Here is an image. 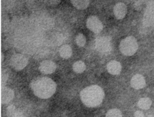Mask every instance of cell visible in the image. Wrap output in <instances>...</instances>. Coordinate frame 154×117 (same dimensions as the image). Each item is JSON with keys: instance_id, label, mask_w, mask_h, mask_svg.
<instances>
[{"instance_id": "cell-1", "label": "cell", "mask_w": 154, "mask_h": 117, "mask_svg": "<svg viewBox=\"0 0 154 117\" xmlns=\"http://www.w3.org/2000/svg\"><path fill=\"white\" fill-rule=\"evenodd\" d=\"M29 86L34 95L43 99L51 97L57 88L55 82L48 77L35 78L31 81Z\"/></svg>"}, {"instance_id": "cell-2", "label": "cell", "mask_w": 154, "mask_h": 117, "mask_svg": "<svg viewBox=\"0 0 154 117\" xmlns=\"http://www.w3.org/2000/svg\"><path fill=\"white\" fill-rule=\"evenodd\" d=\"M80 97L85 105L88 107H96L102 103L104 92L100 87L91 85L81 91Z\"/></svg>"}, {"instance_id": "cell-3", "label": "cell", "mask_w": 154, "mask_h": 117, "mask_svg": "<svg viewBox=\"0 0 154 117\" xmlns=\"http://www.w3.org/2000/svg\"><path fill=\"white\" fill-rule=\"evenodd\" d=\"M138 49V43L133 36H128L123 39L120 44V50L122 54L131 56L135 53Z\"/></svg>"}, {"instance_id": "cell-4", "label": "cell", "mask_w": 154, "mask_h": 117, "mask_svg": "<svg viewBox=\"0 0 154 117\" xmlns=\"http://www.w3.org/2000/svg\"><path fill=\"white\" fill-rule=\"evenodd\" d=\"M10 63L11 66L16 70L19 71L23 69L28 63V59L23 54L16 53L11 56Z\"/></svg>"}, {"instance_id": "cell-5", "label": "cell", "mask_w": 154, "mask_h": 117, "mask_svg": "<svg viewBox=\"0 0 154 117\" xmlns=\"http://www.w3.org/2000/svg\"><path fill=\"white\" fill-rule=\"evenodd\" d=\"M96 48L100 52L105 53L111 49V38L108 36H101L96 40Z\"/></svg>"}, {"instance_id": "cell-6", "label": "cell", "mask_w": 154, "mask_h": 117, "mask_svg": "<svg viewBox=\"0 0 154 117\" xmlns=\"http://www.w3.org/2000/svg\"><path fill=\"white\" fill-rule=\"evenodd\" d=\"M87 26L88 29L95 33H99L103 29V25L100 20L96 16H90L87 20Z\"/></svg>"}, {"instance_id": "cell-7", "label": "cell", "mask_w": 154, "mask_h": 117, "mask_svg": "<svg viewBox=\"0 0 154 117\" xmlns=\"http://www.w3.org/2000/svg\"><path fill=\"white\" fill-rule=\"evenodd\" d=\"M57 68L56 64L51 60H46L42 61L38 66L39 71L45 75L51 74L54 73Z\"/></svg>"}, {"instance_id": "cell-8", "label": "cell", "mask_w": 154, "mask_h": 117, "mask_svg": "<svg viewBox=\"0 0 154 117\" xmlns=\"http://www.w3.org/2000/svg\"><path fill=\"white\" fill-rule=\"evenodd\" d=\"M14 97V91L10 87L2 86L1 90V101L2 104H8Z\"/></svg>"}, {"instance_id": "cell-9", "label": "cell", "mask_w": 154, "mask_h": 117, "mask_svg": "<svg viewBox=\"0 0 154 117\" xmlns=\"http://www.w3.org/2000/svg\"><path fill=\"white\" fill-rule=\"evenodd\" d=\"M114 14L117 19L124 18L127 12V7L123 3L119 2L116 4L113 9Z\"/></svg>"}, {"instance_id": "cell-10", "label": "cell", "mask_w": 154, "mask_h": 117, "mask_svg": "<svg viewBox=\"0 0 154 117\" xmlns=\"http://www.w3.org/2000/svg\"><path fill=\"white\" fill-rule=\"evenodd\" d=\"M131 86L135 89H141L143 88L146 85V81L144 77L140 75L137 74L134 75L131 81Z\"/></svg>"}, {"instance_id": "cell-11", "label": "cell", "mask_w": 154, "mask_h": 117, "mask_svg": "<svg viewBox=\"0 0 154 117\" xmlns=\"http://www.w3.org/2000/svg\"><path fill=\"white\" fill-rule=\"evenodd\" d=\"M107 70L112 75H118L121 72L122 66L119 61L112 60L109 61L107 64Z\"/></svg>"}, {"instance_id": "cell-12", "label": "cell", "mask_w": 154, "mask_h": 117, "mask_svg": "<svg viewBox=\"0 0 154 117\" xmlns=\"http://www.w3.org/2000/svg\"><path fill=\"white\" fill-rule=\"evenodd\" d=\"M6 113L7 117H25L23 112L13 104L7 107Z\"/></svg>"}, {"instance_id": "cell-13", "label": "cell", "mask_w": 154, "mask_h": 117, "mask_svg": "<svg viewBox=\"0 0 154 117\" xmlns=\"http://www.w3.org/2000/svg\"><path fill=\"white\" fill-rule=\"evenodd\" d=\"M59 53L60 56L63 59H68L70 57L72 50L71 47L69 45H63L61 46L59 50Z\"/></svg>"}, {"instance_id": "cell-14", "label": "cell", "mask_w": 154, "mask_h": 117, "mask_svg": "<svg viewBox=\"0 0 154 117\" xmlns=\"http://www.w3.org/2000/svg\"><path fill=\"white\" fill-rule=\"evenodd\" d=\"M73 5L79 10H84L88 7L90 1L88 0H72L71 1Z\"/></svg>"}, {"instance_id": "cell-15", "label": "cell", "mask_w": 154, "mask_h": 117, "mask_svg": "<svg viewBox=\"0 0 154 117\" xmlns=\"http://www.w3.org/2000/svg\"><path fill=\"white\" fill-rule=\"evenodd\" d=\"M152 104V101L149 98H142L138 101V106L142 109H148Z\"/></svg>"}, {"instance_id": "cell-16", "label": "cell", "mask_w": 154, "mask_h": 117, "mask_svg": "<svg viewBox=\"0 0 154 117\" xmlns=\"http://www.w3.org/2000/svg\"><path fill=\"white\" fill-rule=\"evenodd\" d=\"M73 69L76 73H82L85 70V64L82 61H77L73 64Z\"/></svg>"}, {"instance_id": "cell-17", "label": "cell", "mask_w": 154, "mask_h": 117, "mask_svg": "<svg viewBox=\"0 0 154 117\" xmlns=\"http://www.w3.org/2000/svg\"><path fill=\"white\" fill-rule=\"evenodd\" d=\"M106 117H122V112L117 109H112L108 111Z\"/></svg>"}, {"instance_id": "cell-18", "label": "cell", "mask_w": 154, "mask_h": 117, "mask_svg": "<svg viewBox=\"0 0 154 117\" xmlns=\"http://www.w3.org/2000/svg\"><path fill=\"white\" fill-rule=\"evenodd\" d=\"M75 40H76V43L79 47H83L85 45V42H86L85 37L82 33H79L76 36Z\"/></svg>"}, {"instance_id": "cell-19", "label": "cell", "mask_w": 154, "mask_h": 117, "mask_svg": "<svg viewBox=\"0 0 154 117\" xmlns=\"http://www.w3.org/2000/svg\"><path fill=\"white\" fill-rule=\"evenodd\" d=\"M1 80H2V84L3 86H4V85L5 84V83L7 82L8 78H9V74L8 73V72L7 71V70L5 69H3L2 71V73H1Z\"/></svg>"}, {"instance_id": "cell-20", "label": "cell", "mask_w": 154, "mask_h": 117, "mask_svg": "<svg viewBox=\"0 0 154 117\" xmlns=\"http://www.w3.org/2000/svg\"><path fill=\"white\" fill-rule=\"evenodd\" d=\"M45 2H46L48 5L51 6H55L57 5L60 2V1H57V0H51V1H45Z\"/></svg>"}, {"instance_id": "cell-21", "label": "cell", "mask_w": 154, "mask_h": 117, "mask_svg": "<svg viewBox=\"0 0 154 117\" xmlns=\"http://www.w3.org/2000/svg\"><path fill=\"white\" fill-rule=\"evenodd\" d=\"M134 116L135 117H144V114L141 111L138 110L135 112Z\"/></svg>"}, {"instance_id": "cell-22", "label": "cell", "mask_w": 154, "mask_h": 117, "mask_svg": "<svg viewBox=\"0 0 154 117\" xmlns=\"http://www.w3.org/2000/svg\"><path fill=\"white\" fill-rule=\"evenodd\" d=\"M147 117H154V115H149V116H147Z\"/></svg>"}]
</instances>
